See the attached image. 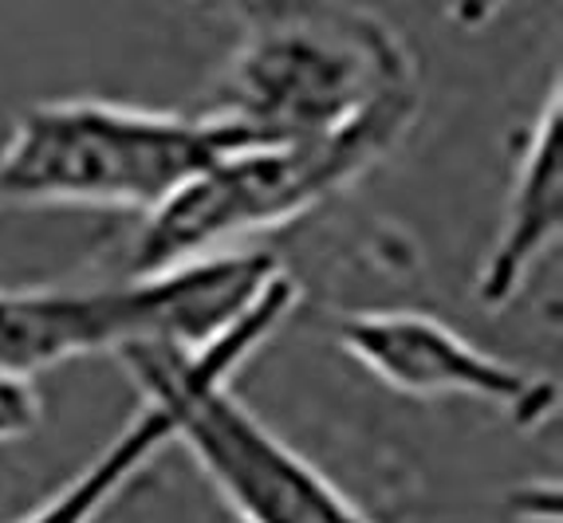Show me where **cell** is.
Instances as JSON below:
<instances>
[{
	"mask_svg": "<svg viewBox=\"0 0 563 523\" xmlns=\"http://www.w3.org/2000/svg\"><path fill=\"white\" fill-rule=\"evenodd\" d=\"M563 91L552 87L540 111L520 131L517 162L508 174L505 205H500L497 236L488 244L485 260L477 268L481 308L505 311L536 268L555 253L563 233Z\"/></svg>",
	"mask_w": 563,
	"mask_h": 523,
	"instance_id": "52a82bcc",
	"label": "cell"
},
{
	"mask_svg": "<svg viewBox=\"0 0 563 523\" xmlns=\"http://www.w3.org/2000/svg\"><path fill=\"white\" fill-rule=\"evenodd\" d=\"M241 142L253 138L206 111L44 99L0 142V205L151 216Z\"/></svg>",
	"mask_w": 563,
	"mask_h": 523,
	"instance_id": "7a4b0ae2",
	"label": "cell"
},
{
	"mask_svg": "<svg viewBox=\"0 0 563 523\" xmlns=\"http://www.w3.org/2000/svg\"><path fill=\"white\" fill-rule=\"evenodd\" d=\"M280 264L261 248L126 271L111 283L0 288V378L32 382L79 358L134 346H201L244 315Z\"/></svg>",
	"mask_w": 563,
	"mask_h": 523,
	"instance_id": "277c9868",
	"label": "cell"
},
{
	"mask_svg": "<svg viewBox=\"0 0 563 523\" xmlns=\"http://www.w3.org/2000/svg\"><path fill=\"white\" fill-rule=\"evenodd\" d=\"M296 299L300 283L280 268L221 335L201 346H166L181 390L174 445L186 448L241 523H358L363 508L233 393L236 370L288 323Z\"/></svg>",
	"mask_w": 563,
	"mask_h": 523,
	"instance_id": "5b68a950",
	"label": "cell"
},
{
	"mask_svg": "<svg viewBox=\"0 0 563 523\" xmlns=\"http://www.w3.org/2000/svg\"><path fill=\"white\" fill-rule=\"evenodd\" d=\"M422 91L410 40L358 0H256L198 111L253 142L343 131Z\"/></svg>",
	"mask_w": 563,
	"mask_h": 523,
	"instance_id": "6da1fadb",
	"label": "cell"
},
{
	"mask_svg": "<svg viewBox=\"0 0 563 523\" xmlns=\"http://www.w3.org/2000/svg\"><path fill=\"white\" fill-rule=\"evenodd\" d=\"M189 4H206V9H229V12H236V16H241L244 9H253L256 0H189Z\"/></svg>",
	"mask_w": 563,
	"mask_h": 523,
	"instance_id": "8fae6325",
	"label": "cell"
},
{
	"mask_svg": "<svg viewBox=\"0 0 563 523\" xmlns=\"http://www.w3.org/2000/svg\"><path fill=\"white\" fill-rule=\"evenodd\" d=\"M331 343L375 382L413 402H477L528 433L560 410L555 378L493 355L426 311H343L331 319Z\"/></svg>",
	"mask_w": 563,
	"mask_h": 523,
	"instance_id": "8992f818",
	"label": "cell"
},
{
	"mask_svg": "<svg viewBox=\"0 0 563 523\" xmlns=\"http://www.w3.org/2000/svg\"><path fill=\"white\" fill-rule=\"evenodd\" d=\"M119 363L142 390V405L79 472H71L40 504L9 523H99L114 508V500L158 460L162 448L174 445L181 390L166 366V346H134Z\"/></svg>",
	"mask_w": 563,
	"mask_h": 523,
	"instance_id": "ba28073f",
	"label": "cell"
},
{
	"mask_svg": "<svg viewBox=\"0 0 563 523\" xmlns=\"http://www.w3.org/2000/svg\"><path fill=\"white\" fill-rule=\"evenodd\" d=\"M505 4L508 0H450V20L465 32L485 29V24H493L500 16Z\"/></svg>",
	"mask_w": 563,
	"mask_h": 523,
	"instance_id": "30bf717a",
	"label": "cell"
},
{
	"mask_svg": "<svg viewBox=\"0 0 563 523\" xmlns=\"http://www.w3.org/2000/svg\"><path fill=\"white\" fill-rule=\"evenodd\" d=\"M40 421H44V402H40L36 386L0 378V445L32 437Z\"/></svg>",
	"mask_w": 563,
	"mask_h": 523,
	"instance_id": "9c48e42d",
	"label": "cell"
},
{
	"mask_svg": "<svg viewBox=\"0 0 563 523\" xmlns=\"http://www.w3.org/2000/svg\"><path fill=\"white\" fill-rule=\"evenodd\" d=\"M358 523H375V520H371V515H363V520H358Z\"/></svg>",
	"mask_w": 563,
	"mask_h": 523,
	"instance_id": "7c38bea8",
	"label": "cell"
},
{
	"mask_svg": "<svg viewBox=\"0 0 563 523\" xmlns=\"http://www.w3.org/2000/svg\"><path fill=\"white\" fill-rule=\"evenodd\" d=\"M422 119V91L311 138L241 142L139 221L126 271H158L244 253L256 236L303 221L395 158Z\"/></svg>",
	"mask_w": 563,
	"mask_h": 523,
	"instance_id": "3957f363",
	"label": "cell"
}]
</instances>
